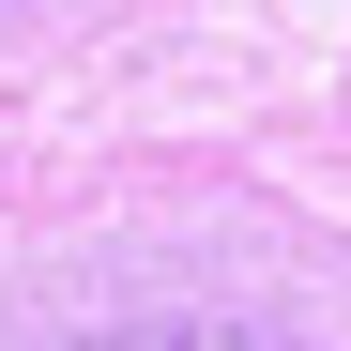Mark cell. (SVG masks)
Segmentation results:
<instances>
[{
	"label": "cell",
	"instance_id": "cell-1",
	"mask_svg": "<svg viewBox=\"0 0 351 351\" xmlns=\"http://www.w3.org/2000/svg\"><path fill=\"white\" fill-rule=\"evenodd\" d=\"M107 351H260V336H107Z\"/></svg>",
	"mask_w": 351,
	"mask_h": 351
}]
</instances>
